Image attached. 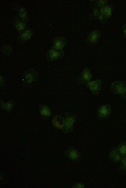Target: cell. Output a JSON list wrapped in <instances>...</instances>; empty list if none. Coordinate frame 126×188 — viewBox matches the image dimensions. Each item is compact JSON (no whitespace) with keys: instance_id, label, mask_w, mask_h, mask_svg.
Returning <instances> with one entry per match:
<instances>
[{"instance_id":"5b68a950","label":"cell","mask_w":126,"mask_h":188,"mask_svg":"<svg viewBox=\"0 0 126 188\" xmlns=\"http://www.w3.org/2000/svg\"><path fill=\"white\" fill-rule=\"evenodd\" d=\"M101 13L106 18H110L112 14V9L110 6L106 5L102 7L100 10Z\"/></svg>"},{"instance_id":"9c48e42d","label":"cell","mask_w":126,"mask_h":188,"mask_svg":"<svg viewBox=\"0 0 126 188\" xmlns=\"http://www.w3.org/2000/svg\"><path fill=\"white\" fill-rule=\"evenodd\" d=\"M120 154L118 151L115 150H113L110 153V157L114 162H118L121 159Z\"/></svg>"},{"instance_id":"5bb4252c","label":"cell","mask_w":126,"mask_h":188,"mask_svg":"<svg viewBox=\"0 0 126 188\" xmlns=\"http://www.w3.org/2000/svg\"><path fill=\"white\" fill-rule=\"evenodd\" d=\"M74 122V119L71 118H69L67 120L66 123V126L67 128H70Z\"/></svg>"},{"instance_id":"8992f818","label":"cell","mask_w":126,"mask_h":188,"mask_svg":"<svg viewBox=\"0 0 126 188\" xmlns=\"http://www.w3.org/2000/svg\"><path fill=\"white\" fill-rule=\"evenodd\" d=\"M100 36V33L97 30H95L92 31L88 37V39L90 42L93 43L96 42Z\"/></svg>"},{"instance_id":"9a60e30c","label":"cell","mask_w":126,"mask_h":188,"mask_svg":"<svg viewBox=\"0 0 126 188\" xmlns=\"http://www.w3.org/2000/svg\"><path fill=\"white\" fill-rule=\"evenodd\" d=\"M16 26L17 29L19 30H21L25 28L26 25L22 22H19L16 24Z\"/></svg>"},{"instance_id":"52a82bcc","label":"cell","mask_w":126,"mask_h":188,"mask_svg":"<svg viewBox=\"0 0 126 188\" xmlns=\"http://www.w3.org/2000/svg\"><path fill=\"white\" fill-rule=\"evenodd\" d=\"M64 52L62 50L56 51L51 50L49 51V54L50 58L52 59H58L62 57L63 55Z\"/></svg>"},{"instance_id":"ba28073f","label":"cell","mask_w":126,"mask_h":188,"mask_svg":"<svg viewBox=\"0 0 126 188\" xmlns=\"http://www.w3.org/2000/svg\"><path fill=\"white\" fill-rule=\"evenodd\" d=\"M81 77L82 79L84 81L89 82L92 77V75L90 70L87 68L84 69L81 73Z\"/></svg>"},{"instance_id":"2e32d148","label":"cell","mask_w":126,"mask_h":188,"mask_svg":"<svg viewBox=\"0 0 126 188\" xmlns=\"http://www.w3.org/2000/svg\"><path fill=\"white\" fill-rule=\"evenodd\" d=\"M121 168L123 170H126V157H124L121 159Z\"/></svg>"},{"instance_id":"d6986e66","label":"cell","mask_w":126,"mask_h":188,"mask_svg":"<svg viewBox=\"0 0 126 188\" xmlns=\"http://www.w3.org/2000/svg\"><path fill=\"white\" fill-rule=\"evenodd\" d=\"M83 184H79L76 185L75 186V188H81L83 187Z\"/></svg>"},{"instance_id":"ffe728a7","label":"cell","mask_w":126,"mask_h":188,"mask_svg":"<svg viewBox=\"0 0 126 188\" xmlns=\"http://www.w3.org/2000/svg\"><path fill=\"white\" fill-rule=\"evenodd\" d=\"M123 31L126 34V24L124 26L123 29Z\"/></svg>"},{"instance_id":"8fae6325","label":"cell","mask_w":126,"mask_h":188,"mask_svg":"<svg viewBox=\"0 0 126 188\" xmlns=\"http://www.w3.org/2000/svg\"><path fill=\"white\" fill-rule=\"evenodd\" d=\"M118 151L122 155L126 156V142H122L119 145Z\"/></svg>"},{"instance_id":"4fadbf2b","label":"cell","mask_w":126,"mask_h":188,"mask_svg":"<svg viewBox=\"0 0 126 188\" xmlns=\"http://www.w3.org/2000/svg\"><path fill=\"white\" fill-rule=\"evenodd\" d=\"M32 35L31 31L29 30H27L24 32L22 35V37L24 39H27L30 38Z\"/></svg>"},{"instance_id":"30bf717a","label":"cell","mask_w":126,"mask_h":188,"mask_svg":"<svg viewBox=\"0 0 126 188\" xmlns=\"http://www.w3.org/2000/svg\"><path fill=\"white\" fill-rule=\"evenodd\" d=\"M67 154L68 157L73 160H76L78 158L79 155L78 152L73 149H70L68 150Z\"/></svg>"},{"instance_id":"3957f363","label":"cell","mask_w":126,"mask_h":188,"mask_svg":"<svg viewBox=\"0 0 126 188\" xmlns=\"http://www.w3.org/2000/svg\"><path fill=\"white\" fill-rule=\"evenodd\" d=\"M88 86L94 92H98L100 90L101 85L100 81L98 80L89 81L87 83Z\"/></svg>"},{"instance_id":"7a4b0ae2","label":"cell","mask_w":126,"mask_h":188,"mask_svg":"<svg viewBox=\"0 0 126 188\" xmlns=\"http://www.w3.org/2000/svg\"><path fill=\"white\" fill-rule=\"evenodd\" d=\"M111 112V107L109 104L102 105L101 107L99 110V113L100 116L104 118H108Z\"/></svg>"},{"instance_id":"277c9868","label":"cell","mask_w":126,"mask_h":188,"mask_svg":"<svg viewBox=\"0 0 126 188\" xmlns=\"http://www.w3.org/2000/svg\"><path fill=\"white\" fill-rule=\"evenodd\" d=\"M66 41L64 38L62 37H58L56 38L54 41V47L58 50H61L65 46Z\"/></svg>"},{"instance_id":"7c38bea8","label":"cell","mask_w":126,"mask_h":188,"mask_svg":"<svg viewBox=\"0 0 126 188\" xmlns=\"http://www.w3.org/2000/svg\"><path fill=\"white\" fill-rule=\"evenodd\" d=\"M19 13L20 16L22 20H26L27 18V14L26 11L24 8H21L20 9Z\"/></svg>"},{"instance_id":"e0dca14e","label":"cell","mask_w":126,"mask_h":188,"mask_svg":"<svg viewBox=\"0 0 126 188\" xmlns=\"http://www.w3.org/2000/svg\"><path fill=\"white\" fill-rule=\"evenodd\" d=\"M108 2L107 0H100L97 3V4L98 7H102L106 5L107 4Z\"/></svg>"},{"instance_id":"ac0fdd59","label":"cell","mask_w":126,"mask_h":188,"mask_svg":"<svg viewBox=\"0 0 126 188\" xmlns=\"http://www.w3.org/2000/svg\"><path fill=\"white\" fill-rule=\"evenodd\" d=\"M42 114L45 115H48L50 114L49 112L48 109L46 107L44 108L42 110Z\"/></svg>"},{"instance_id":"6da1fadb","label":"cell","mask_w":126,"mask_h":188,"mask_svg":"<svg viewBox=\"0 0 126 188\" xmlns=\"http://www.w3.org/2000/svg\"><path fill=\"white\" fill-rule=\"evenodd\" d=\"M111 90L114 94H118L122 99H126V83L124 82L117 81L112 84Z\"/></svg>"}]
</instances>
